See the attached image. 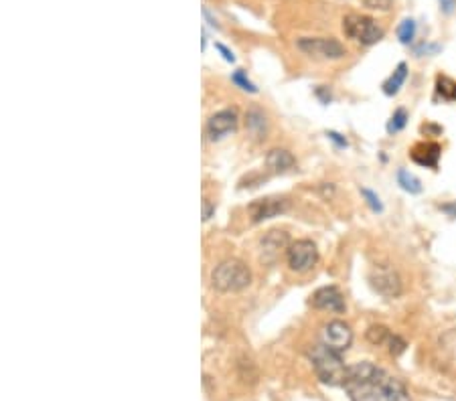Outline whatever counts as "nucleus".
Instances as JSON below:
<instances>
[{
    "mask_svg": "<svg viewBox=\"0 0 456 401\" xmlns=\"http://www.w3.org/2000/svg\"><path fill=\"white\" fill-rule=\"evenodd\" d=\"M343 387L351 401H411L399 379L369 361L351 365Z\"/></svg>",
    "mask_w": 456,
    "mask_h": 401,
    "instance_id": "nucleus-1",
    "label": "nucleus"
},
{
    "mask_svg": "<svg viewBox=\"0 0 456 401\" xmlns=\"http://www.w3.org/2000/svg\"><path fill=\"white\" fill-rule=\"evenodd\" d=\"M250 284H252V269L242 260L231 257L213 267L211 286L213 290H217L221 294L242 292Z\"/></svg>",
    "mask_w": 456,
    "mask_h": 401,
    "instance_id": "nucleus-2",
    "label": "nucleus"
},
{
    "mask_svg": "<svg viewBox=\"0 0 456 401\" xmlns=\"http://www.w3.org/2000/svg\"><path fill=\"white\" fill-rule=\"evenodd\" d=\"M310 361H312V367H315V373L319 377L322 383L327 385H343L345 379H347V369L343 359L339 353H334L333 349L325 347L322 342L320 344H315L310 349Z\"/></svg>",
    "mask_w": 456,
    "mask_h": 401,
    "instance_id": "nucleus-3",
    "label": "nucleus"
},
{
    "mask_svg": "<svg viewBox=\"0 0 456 401\" xmlns=\"http://www.w3.org/2000/svg\"><path fill=\"white\" fill-rule=\"evenodd\" d=\"M343 33L359 45H375L383 39V29L378 25L375 18L365 15L351 13L343 18Z\"/></svg>",
    "mask_w": 456,
    "mask_h": 401,
    "instance_id": "nucleus-4",
    "label": "nucleus"
},
{
    "mask_svg": "<svg viewBox=\"0 0 456 401\" xmlns=\"http://www.w3.org/2000/svg\"><path fill=\"white\" fill-rule=\"evenodd\" d=\"M296 47L304 55L320 61H337L347 55V49L343 47V43L327 37H303L296 41Z\"/></svg>",
    "mask_w": 456,
    "mask_h": 401,
    "instance_id": "nucleus-5",
    "label": "nucleus"
},
{
    "mask_svg": "<svg viewBox=\"0 0 456 401\" xmlns=\"http://www.w3.org/2000/svg\"><path fill=\"white\" fill-rule=\"evenodd\" d=\"M286 262L288 267L296 274H306L319 262V250L310 239H296L292 241L286 253Z\"/></svg>",
    "mask_w": 456,
    "mask_h": 401,
    "instance_id": "nucleus-6",
    "label": "nucleus"
},
{
    "mask_svg": "<svg viewBox=\"0 0 456 401\" xmlns=\"http://www.w3.org/2000/svg\"><path fill=\"white\" fill-rule=\"evenodd\" d=\"M371 288L385 298H397L404 292L402 278L392 266H373L369 272Z\"/></svg>",
    "mask_w": 456,
    "mask_h": 401,
    "instance_id": "nucleus-7",
    "label": "nucleus"
},
{
    "mask_svg": "<svg viewBox=\"0 0 456 401\" xmlns=\"http://www.w3.org/2000/svg\"><path fill=\"white\" fill-rule=\"evenodd\" d=\"M290 245H292V241H290V236L286 231L272 229L259 239V260L264 264L272 266L284 253H288Z\"/></svg>",
    "mask_w": 456,
    "mask_h": 401,
    "instance_id": "nucleus-8",
    "label": "nucleus"
},
{
    "mask_svg": "<svg viewBox=\"0 0 456 401\" xmlns=\"http://www.w3.org/2000/svg\"><path fill=\"white\" fill-rule=\"evenodd\" d=\"M290 207L288 199L282 197H266V199H256L247 205V217L252 223H262L280 217L282 213H286Z\"/></svg>",
    "mask_w": 456,
    "mask_h": 401,
    "instance_id": "nucleus-9",
    "label": "nucleus"
},
{
    "mask_svg": "<svg viewBox=\"0 0 456 401\" xmlns=\"http://www.w3.org/2000/svg\"><path fill=\"white\" fill-rule=\"evenodd\" d=\"M320 341L325 347L333 349L334 353L343 355L347 349L351 347L353 342V330L347 322L343 320H331L322 327V332H320Z\"/></svg>",
    "mask_w": 456,
    "mask_h": 401,
    "instance_id": "nucleus-10",
    "label": "nucleus"
},
{
    "mask_svg": "<svg viewBox=\"0 0 456 401\" xmlns=\"http://www.w3.org/2000/svg\"><path fill=\"white\" fill-rule=\"evenodd\" d=\"M310 306L317 308V310H329L337 312V314L347 310L345 296L341 294V290L337 286H322V288H319L310 296Z\"/></svg>",
    "mask_w": 456,
    "mask_h": 401,
    "instance_id": "nucleus-11",
    "label": "nucleus"
},
{
    "mask_svg": "<svg viewBox=\"0 0 456 401\" xmlns=\"http://www.w3.org/2000/svg\"><path fill=\"white\" fill-rule=\"evenodd\" d=\"M235 128H238V112L231 110V107L219 110L207 120V136L211 140H219L226 134L235 132Z\"/></svg>",
    "mask_w": 456,
    "mask_h": 401,
    "instance_id": "nucleus-12",
    "label": "nucleus"
},
{
    "mask_svg": "<svg viewBox=\"0 0 456 401\" xmlns=\"http://www.w3.org/2000/svg\"><path fill=\"white\" fill-rule=\"evenodd\" d=\"M294 164H296V158L286 149H272L266 154V166L276 175L288 173L290 168H294Z\"/></svg>",
    "mask_w": 456,
    "mask_h": 401,
    "instance_id": "nucleus-13",
    "label": "nucleus"
},
{
    "mask_svg": "<svg viewBox=\"0 0 456 401\" xmlns=\"http://www.w3.org/2000/svg\"><path fill=\"white\" fill-rule=\"evenodd\" d=\"M442 149L434 142H422L418 146H414L411 150V158L414 163L422 164V166H430V168H436L438 166V158H440Z\"/></svg>",
    "mask_w": 456,
    "mask_h": 401,
    "instance_id": "nucleus-14",
    "label": "nucleus"
},
{
    "mask_svg": "<svg viewBox=\"0 0 456 401\" xmlns=\"http://www.w3.org/2000/svg\"><path fill=\"white\" fill-rule=\"evenodd\" d=\"M406 77H408V65L406 63H399L397 67H395V71L390 75V79L383 83V93L385 95H395L399 88L404 86V81H406Z\"/></svg>",
    "mask_w": 456,
    "mask_h": 401,
    "instance_id": "nucleus-15",
    "label": "nucleus"
},
{
    "mask_svg": "<svg viewBox=\"0 0 456 401\" xmlns=\"http://www.w3.org/2000/svg\"><path fill=\"white\" fill-rule=\"evenodd\" d=\"M245 126H247V130L252 134L262 136V134L266 132V116L259 110H250L245 114Z\"/></svg>",
    "mask_w": 456,
    "mask_h": 401,
    "instance_id": "nucleus-16",
    "label": "nucleus"
},
{
    "mask_svg": "<svg viewBox=\"0 0 456 401\" xmlns=\"http://www.w3.org/2000/svg\"><path fill=\"white\" fill-rule=\"evenodd\" d=\"M390 337H392L390 328L383 327V325H373V327L367 328V332H365V339L371 342L373 347H381V344H387V341H390Z\"/></svg>",
    "mask_w": 456,
    "mask_h": 401,
    "instance_id": "nucleus-17",
    "label": "nucleus"
},
{
    "mask_svg": "<svg viewBox=\"0 0 456 401\" xmlns=\"http://www.w3.org/2000/svg\"><path fill=\"white\" fill-rule=\"evenodd\" d=\"M397 182H399V187H402L406 193L418 194L422 191L420 178H416L411 173H408V170H399V173H397Z\"/></svg>",
    "mask_w": 456,
    "mask_h": 401,
    "instance_id": "nucleus-18",
    "label": "nucleus"
},
{
    "mask_svg": "<svg viewBox=\"0 0 456 401\" xmlns=\"http://www.w3.org/2000/svg\"><path fill=\"white\" fill-rule=\"evenodd\" d=\"M414 37H416V23H414L411 18L402 21V25L397 27V39H399V43L410 45L411 41H414Z\"/></svg>",
    "mask_w": 456,
    "mask_h": 401,
    "instance_id": "nucleus-19",
    "label": "nucleus"
},
{
    "mask_svg": "<svg viewBox=\"0 0 456 401\" xmlns=\"http://www.w3.org/2000/svg\"><path fill=\"white\" fill-rule=\"evenodd\" d=\"M406 124H408V112H406L404 107H399V110H395L392 120L387 122V132L390 134L399 132V130H404V128H406Z\"/></svg>",
    "mask_w": 456,
    "mask_h": 401,
    "instance_id": "nucleus-20",
    "label": "nucleus"
},
{
    "mask_svg": "<svg viewBox=\"0 0 456 401\" xmlns=\"http://www.w3.org/2000/svg\"><path fill=\"white\" fill-rule=\"evenodd\" d=\"M438 93H440L444 100L456 102V83L450 81L448 77H440L438 79Z\"/></svg>",
    "mask_w": 456,
    "mask_h": 401,
    "instance_id": "nucleus-21",
    "label": "nucleus"
},
{
    "mask_svg": "<svg viewBox=\"0 0 456 401\" xmlns=\"http://www.w3.org/2000/svg\"><path fill=\"white\" fill-rule=\"evenodd\" d=\"M231 81L235 83V86H240V88L243 89V91H250V93H258V88L247 79V75H245V71H242V69H238L235 74L231 75Z\"/></svg>",
    "mask_w": 456,
    "mask_h": 401,
    "instance_id": "nucleus-22",
    "label": "nucleus"
},
{
    "mask_svg": "<svg viewBox=\"0 0 456 401\" xmlns=\"http://www.w3.org/2000/svg\"><path fill=\"white\" fill-rule=\"evenodd\" d=\"M406 341L402 339V337H397V335H392L390 337V341H387V351L392 353L394 356H399L404 351H406Z\"/></svg>",
    "mask_w": 456,
    "mask_h": 401,
    "instance_id": "nucleus-23",
    "label": "nucleus"
},
{
    "mask_svg": "<svg viewBox=\"0 0 456 401\" xmlns=\"http://www.w3.org/2000/svg\"><path fill=\"white\" fill-rule=\"evenodd\" d=\"M361 194L365 197V201H367V205L371 207V211H375V213H381V211H383V205H381L380 197L373 193V191H369V189H361Z\"/></svg>",
    "mask_w": 456,
    "mask_h": 401,
    "instance_id": "nucleus-24",
    "label": "nucleus"
},
{
    "mask_svg": "<svg viewBox=\"0 0 456 401\" xmlns=\"http://www.w3.org/2000/svg\"><path fill=\"white\" fill-rule=\"evenodd\" d=\"M363 4L373 11H390L394 6V0H363Z\"/></svg>",
    "mask_w": 456,
    "mask_h": 401,
    "instance_id": "nucleus-25",
    "label": "nucleus"
},
{
    "mask_svg": "<svg viewBox=\"0 0 456 401\" xmlns=\"http://www.w3.org/2000/svg\"><path fill=\"white\" fill-rule=\"evenodd\" d=\"M213 213H215V205H213L209 199H203V219H205V221H209Z\"/></svg>",
    "mask_w": 456,
    "mask_h": 401,
    "instance_id": "nucleus-26",
    "label": "nucleus"
},
{
    "mask_svg": "<svg viewBox=\"0 0 456 401\" xmlns=\"http://www.w3.org/2000/svg\"><path fill=\"white\" fill-rule=\"evenodd\" d=\"M438 2H440L442 13H446V15H450V13H455L456 0H438Z\"/></svg>",
    "mask_w": 456,
    "mask_h": 401,
    "instance_id": "nucleus-27",
    "label": "nucleus"
},
{
    "mask_svg": "<svg viewBox=\"0 0 456 401\" xmlns=\"http://www.w3.org/2000/svg\"><path fill=\"white\" fill-rule=\"evenodd\" d=\"M215 47H217V51H219V53L223 55V59L229 61V63H233V61H235V57H233V53L229 51V49H228V47H226V45L217 43V45H215Z\"/></svg>",
    "mask_w": 456,
    "mask_h": 401,
    "instance_id": "nucleus-28",
    "label": "nucleus"
},
{
    "mask_svg": "<svg viewBox=\"0 0 456 401\" xmlns=\"http://www.w3.org/2000/svg\"><path fill=\"white\" fill-rule=\"evenodd\" d=\"M327 136H329L331 140H334V142H337L339 146H347V140H343V138H341V136H339L337 132H329Z\"/></svg>",
    "mask_w": 456,
    "mask_h": 401,
    "instance_id": "nucleus-29",
    "label": "nucleus"
}]
</instances>
